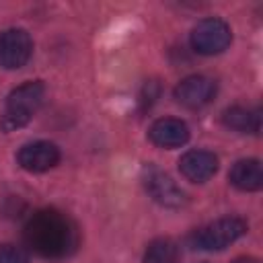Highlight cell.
<instances>
[{
    "instance_id": "1",
    "label": "cell",
    "mask_w": 263,
    "mask_h": 263,
    "mask_svg": "<svg viewBox=\"0 0 263 263\" xmlns=\"http://www.w3.org/2000/svg\"><path fill=\"white\" fill-rule=\"evenodd\" d=\"M74 224L58 210H39L25 224V242L41 257H64L76 247Z\"/></svg>"
},
{
    "instance_id": "2",
    "label": "cell",
    "mask_w": 263,
    "mask_h": 263,
    "mask_svg": "<svg viewBox=\"0 0 263 263\" xmlns=\"http://www.w3.org/2000/svg\"><path fill=\"white\" fill-rule=\"evenodd\" d=\"M45 97V84L41 80H29L6 97L4 111L0 115V129L2 132H14L31 121V117L37 113Z\"/></svg>"
},
{
    "instance_id": "3",
    "label": "cell",
    "mask_w": 263,
    "mask_h": 263,
    "mask_svg": "<svg viewBox=\"0 0 263 263\" xmlns=\"http://www.w3.org/2000/svg\"><path fill=\"white\" fill-rule=\"evenodd\" d=\"M242 234H247V222L238 216H228L199 228L193 234V245L203 251H222Z\"/></svg>"
},
{
    "instance_id": "4",
    "label": "cell",
    "mask_w": 263,
    "mask_h": 263,
    "mask_svg": "<svg viewBox=\"0 0 263 263\" xmlns=\"http://www.w3.org/2000/svg\"><path fill=\"white\" fill-rule=\"evenodd\" d=\"M232 41V31L222 18H203L191 31V47L201 55L222 53Z\"/></svg>"
},
{
    "instance_id": "5",
    "label": "cell",
    "mask_w": 263,
    "mask_h": 263,
    "mask_svg": "<svg viewBox=\"0 0 263 263\" xmlns=\"http://www.w3.org/2000/svg\"><path fill=\"white\" fill-rule=\"evenodd\" d=\"M33 53V39L25 29H6L0 33V66L6 70L23 68Z\"/></svg>"
},
{
    "instance_id": "6",
    "label": "cell",
    "mask_w": 263,
    "mask_h": 263,
    "mask_svg": "<svg viewBox=\"0 0 263 263\" xmlns=\"http://www.w3.org/2000/svg\"><path fill=\"white\" fill-rule=\"evenodd\" d=\"M144 187L150 197L164 208H183L187 203L185 191L156 166H148L144 171Z\"/></svg>"
},
{
    "instance_id": "7",
    "label": "cell",
    "mask_w": 263,
    "mask_h": 263,
    "mask_svg": "<svg viewBox=\"0 0 263 263\" xmlns=\"http://www.w3.org/2000/svg\"><path fill=\"white\" fill-rule=\"evenodd\" d=\"M214 97H216V82L201 74L187 76L175 86L177 103H181L183 107H189V109H199V107L208 105Z\"/></svg>"
},
{
    "instance_id": "8",
    "label": "cell",
    "mask_w": 263,
    "mask_h": 263,
    "mask_svg": "<svg viewBox=\"0 0 263 263\" xmlns=\"http://www.w3.org/2000/svg\"><path fill=\"white\" fill-rule=\"evenodd\" d=\"M16 160L29 173H43L60 162V148L53 142H45V140L29 142L18 150Z\"/></svg>"
},
{
    "instance_id": "9",
    "label": "cell",
    "mask_w": 263,
    "mask_h": 263,
    "mask_svg": "<svg viewBox=\"0 0 263 263\" xmlns=\"http://www.w3.org/2000/svg\"><path fill=\"white\" fill-rule=\"evenodd\" d=\"M179 171L191 183H205L218 171V156L210 150H189L181 156Z\"/></svg>"
},
{
    "instance_id": "10",
    "label": "cell",
    "mask_w": 263,
    "mask_h": 263,
    "mask_svg": "<svg viewBox=\"0 0 263 263\" xmlns=\"http://www.w3.org/2000/svg\"><path fill=\"white\" fill-rule=\"evenodd\" d=\"M148 138L158 148H179V146L187 144V140H189V127L181 119L162 117V119H156L150 125Z\"/></svg>"
},
{
    "instance_id": "11",
    "label": "cell",
    "mask_w": 263,
    "mask_h": 263,
    "mask_svg": "<svg viewBox=\"0 0 263 263\" xmlns=\"http://www.w3.org/2000/svg\"><path fill=\"white\" fill-rule=\"evenodd\" d=\"M230 183L240 191H259L263 187V168L257 158L236 160L228 173Z\"/></svg>"
},
{
    "instance_id": "12",
    "label": "cell",
    "mask_w": 263,
    "mask_h": 263,
    "mask_svg": "<svg viewBox=\"0 0 263 263\" xmlns=\"http://www.w3.org/2000/svg\"><path fill=\"white\" fill-rule=\"evenodd\" d=\"M222 121L230 129L242 132V134H257L261 129V111L234 105L222 113Z\"/></svg>"
},
{
    "instance_id": "13",
    "label": "cell",
    "mask_w": 263,
    "mask_h": 263,
    "mask_svg": "<svg viewBox=\"0 0 263 263\" xmlns=\"http://www.w3.org/2000/svg\"><path fill=\"white\" fill-rule=\"evenodd\" d=\"M144 263H179V247L171 238H156L144 253Z\"/></svg>"
},
{
    "instance_id": "14",
    "label": "cell",
    "mask_w": 263,
    "mask_h": 263,
    "mask_svg": "<svg viewBox=\"0 0 263 263\" xmlns=\"http://www.w3.org/2000/svg\"><path fill=\"white\" fill-rule=\"evenodd\" d=\"M0 263H29V255L25 253V249L6 242L0 245Z\"/></svg>"
},
{
    "instance_id": "15",
    "label": "cell",
    "mask_w": 263,
    "mask_h": 263,
    "mask_svg": "<svg viewBox=\"0 0 263 263\" xmlns=\"http://www.w3.org/2000/svg\"><path fill=\"white\" fill-rule=\"evenodd\" d=\"M232 263H259V261L253 259V257H238V259H234Z\"/></svg>"
}]
</instances>
